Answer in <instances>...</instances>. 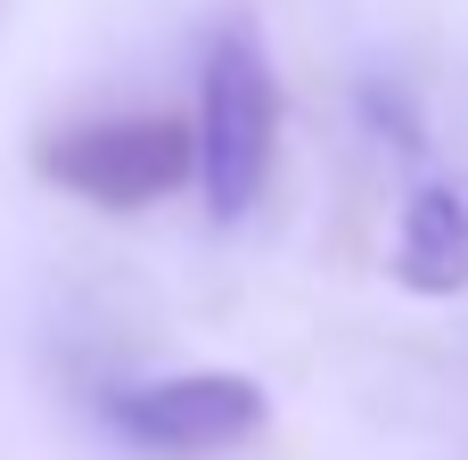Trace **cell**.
Segmentation results:
<instances>
[{"label":"cell","mask_w":468,"mask_h":460,"mask_svg":"<svg viewBox=\"0 0 468 460\" xmlns=\"http://www.w3.org/2000/svg\"><path fill=\"white\" fill-rule=\"evenodd\" d=\"M33 173L99 214H148L197 181V123L189 115H74L33 140Z\"/></svg>","instance_id":"obj_1"},{"label":"cell","mask_w":468,"mask_h":460,"mask_svg":"<svg viewBox=\"0 0 468 460\" xmlns=\"http://www.w3.org/2000/svg\"><path fill=\"white\" fill-rule=\"evenodd\" d=\"M197 189L222 222H239L280 156V74L247 25H222L197 66Z\"/></svg>","instance_id":"obj_2"},{"label":"cell","mask_w":468,"mask_h":460,"mask_svg":"<svg viewBox=\"0 0 468 460\" xmlns=\"http://www.w3.org/2000/svg\"><path fill=\"white\" fill-rule=\"evenodd\" d=\"M107 420L123 444H140L156 460H214V453H239L263 428V387L239 370H181V379L123 387L107 403Z\"/></svg>","instance_id":"obj_3"},{"label":"cell","mask_w":468,"mask_h":460,"mask_svg":"<svg viewBox=\"0 0 468 460\" xmlns=\"http://www.w3.org/2000/svg\"><path fill=\"white\" fill-rule=\"evenodd\" d=\"M395 280L420 288V296H461L468 288V198L428 181L403 198V222H395Z\"/></svg>","instance_id":"obj_4"}]
</instances>
